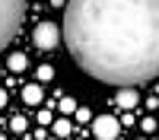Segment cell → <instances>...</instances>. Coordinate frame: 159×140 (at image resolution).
<instances>
[{
	"instance_id": "1",
	"label": "cell",
	"mask_w": 159,
	"mask_h": 140,
	"mask_svg": "<svg viewBox=\"0 0 159 140\" xmlns=\"http://www.w3.org/2000/svg\"><path fill=\"white\" fill-rule=\"evenodd\" d=\"M61 38L99 83L134 89L159 76V0H67Z\"/></svg>"
},
{
	"instance_id": "2",
	"label": "cell",
	"mask_w": 159,
	"mask_h": 140,
	"mask_svg": "<svg viewBox=\"0 0 159 140\" xmlns=\"http://www.w3.org/2000/svg\"><path fill=\"white\" fill-rule=\"evenodd\" d=\"M22 16H25V0H0V51L19 32Z\"/></svg>"
},
{
	"instance_id": "3",
	"label": "cell",
	"mask_w": 159,
	"mask_h": 140,
	"mask_svg": "<svg viewBox=\"0 0 159 140\" xmlns=\"http://www.w3.org/2000/svg\"><path fill=\"white\" fill-rule=\"evenodd\" d=\"M32 42H35L38 51H51V48H57V42H61V29L54 22H42V25H35Z\"/></svg>"
},
{
	"instance_id": "4",
	"label": "cell",
	"mask_w": 159,
	"mask_h": 140,
	"mask_svg": "<svg viewBox=\"0 0 159 140\" xmlns=\"http://www.w3.org/2000/svg\"><path fill=\"white\" fill-rule=\"evenodd\" d=\"M92 131H96V137H99V140H115V137H118V131H121V124H118L111 115H99V118L92 121Z\"/></svg>"
},
{
	"instance_id": "5",
	"label": "cell",
	"mask_w": 159,
	"mask_h": 140,
	"mask_svg": "<svg viewBox=\"0 0 159 140\" xmlns=\"http://www.w3.org/2000/svg\"><path fill=\"white\" fill-rule=\"evenodd\" d=\"M118 105H121V108H134L137 105V93H134V89H121V93H118Z\"/></svg>"
},
{
	"instance_id": "6",
	"label": "cell",
	"mask_w": 159,
	"mask_h": 140,
	"mask_svg": "<svg viewBox=\"0 0 159 140\" xmlns=\"http://www.w3.org/2000/svg\"><path fill=\"white\" fill-rule=\"evenodd\" d=\"M22 99L29 102V105H38V102H42V89H38V86H25L22 89Z\"/></svg>"
},
{
	"instance_id": "7",
	"label": "cell",
	"mask_w": 159,
	"mask_h": 140,
	"mask_svg": "<svg viewBox=\"0 0 159 140\" xmlns=\"http://www.w3.org/2000/svg\"><path fill=\"white\" fill-rule=\"evenodd\" d=\"M10 67H13V70H22V67H25V57H22V54H13V57H10Z\"/></svg>"
},
{
	"instance_id": "8",
	"label": "cell",
	"mask_w": 159,
	"mask_h": 140,
	"mask_svg": "<svg viewBox=\"0 0 159 140\" xmlns=\"http://www.w3.org/2000/svg\"><path fill=\"white\" fill-rule=\"evenodd\" d=\"M54 131H57V134H70V124H67V121H57Z\"/></svg>"
},
{
	"instance_id": "9",
	"label": "cell",
	"mask_w": 159,
	"mask_h": 140,
	"mask_svg": "<svg viewBox=\"0 0 159 140\" xmlns=\"http://www.w3.org/2000/svg\"><path fill=\"white\" fill-rule=\"evenodd\" d=\"M3 102H7V93H3V89H0V108H3Z\"/></svg>"
}]
</instances>
